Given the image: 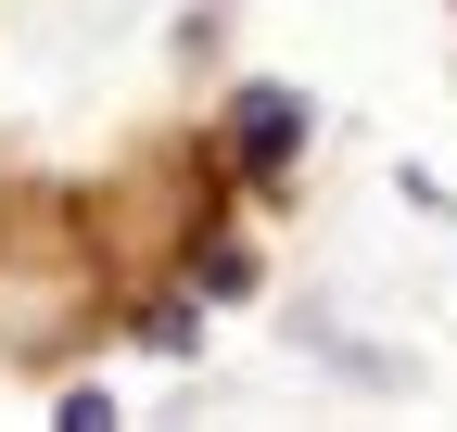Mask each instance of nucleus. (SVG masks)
Here are the masks:
<instances>
[{
    "mask_svg": "<svg viewBox=\"0 0 457 432\" xmlns=\"http://www.w3.org/2000/svg\"><path fill=\"white\" fill-rule=\"evenodd\" d=\"M305 140H318V102H305V89L254 77L242 102H228V166H242V179H279V166H293Z\"/></svg>",
    "mask_w": 457,
    "mask_h": 432,
    "instance_id": "f257e3e1",
    "label": "nucleus"
},
{
    "mask_svg": "<svg viewBox=\"0 0 457 432\" xmlns=\"http://www.w3.org/2000/svg\"><path fill=\"white\" fill-rule=\"evenodd\" d=\"M191 280H204L216 305H242V293H254V242H191Z\"/></svg>",
    "mask_w": 457,
    "mask_h": 432,
    "instance_id": "f03ea898",
    "label": "nucleus"
},
{
    "mask_svg": "<svg viewBox=\"0 0 457 432\" xmlns=\"http://www.w3.org/2000/svg\"><path fill=\"white\" fill-rule=\"evenodd\" d=\"M140 344H153V356H204V318H191V305H140Z\"/></svg>",
    "mask_w": 457,
    "mask_h": 432,
    "instance_id": "7ed1b4c3",
    "label": "nucleus"
},
{
    "mask_svg": "<svg viewBox=\"0 0 457 432\" xmlns=\"http://www.w3.org/2000/svg\"><path fill=\"white\" fill-rule=\"evenodd\" d=\"M51 420H64V432H114V395H102V382H64V407H51Z\"/></svg>",
    "mask_w": 457,
    "mask_h": 432,
    "instance_id": "20e7f679",
    "label": "nucleus"
}]
</instances>
